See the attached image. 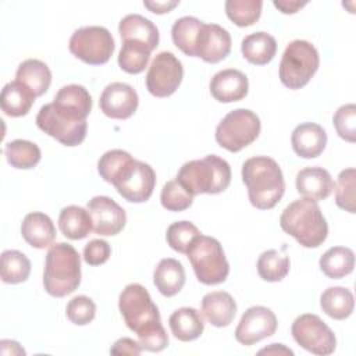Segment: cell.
Listing matches in <instances>:
<instances>
[{"label":"cell","instance_id":"cell-8","mask_svg":"<svg viewBox=\"0 0 356 356\" xmlns=\"http://www.w3.org/2000/svg\"><path fill=\"white\" fill-rule=\"evenodd\" d=\"M261 122L256 113L248 108L229 111L216 128L217 143L228 152L236 153L254 142L260 134Z\"/></svg>","mask_w":356,"mask_h":356},{"label":"cell","instance_id":"cell-10","mask_svg":"<svg viewBox=\"0 0 356 356\" xmlns=\"http://www.w3.org/2000/svg\"><path fill=\"white\" fill-rule=\"evenodd\" d=\"M291 332L298 345L314 355H331L337 348L335 334L317 314L298 316L292 323Z\"/></svg>","mask_w":356,"mask_h":356},{"label":"cell","instance_id":"cell-20","mask_svg":"<svg viewBox=\"0 0 356 356\" xmlns=\"http://www.w3.org/2000/svg\"><path fill=\"white\" fill-rule=\"evenodd\" d=\"M291 143L299 157L314 159L325 149L327 134L324 128L316 122H302L293 129Z\"/></svg>","mask_w":356,"mask_h":356},{"label":"cell","instance_id":"cell-28","mask_svg":"<svg viewBox=\"0 0 356 356\" xmlns=\"http://www.w3.org/2000/svg\"><path fill=\"white\" fill-rule=\"evenodd\" d=\"M241 50L249 63L264 65L274 58L277 53V40L267 32H254L242 39Z\"/></svg>","mask_w":356,"mask_h":356},{"label":"cell","instance_id":"cell-7","mask_svg":"<svg viewBox=\"0 0 356 356\" xmlns=\"http://www.w3.org/2000/svg\"><path fill=\"white\" fill-rule=\"evenodd\" d=\"M320 57L317 49L307 40H292L284 50L280 63V79L289 89H300L317 72Z\"/></svg>","mask_w":356,"mask_h":356},{"label":"cell","instance_id":"cell-1","mask_svg":"<svg viewBox=\"0 0 356 356\" xmlns=\"http://www.w3.org/2000/svg\"><path fill=\"white\" fill-rule=\"evenodd\" d=\"M118 309L127 327L138 335L142 349L160 352L168 345L157 306L140 284H128L118 298Z\"/></svg>","mask_w":356,"mask_h":356},{"label":"cell","instance_id":"cell-35","mask_svg":"<svg viewBox=\"0 0 356 356\" xmlns=\"http://www.w3.org/2000/svg\"><path fill=\"white\" fill-rule=\"evenodd\" d=\"M0 274L6 284L25 282L31 274V261L19 250H4L1 253Z\"/></svg>","mask_w":356,"mask_h":356},{"label":"cell","instance_id":"cell-46","mask_svg":"<svg viewBox=\"0 0 356 356\" xmlns=\"http://www.w3.org/2000/svg\"><path fill=\"white\" fill-rule=\"evenodd\" d=\"M142 346L139 345V342L134 341L132 338H120L118 341L114 342V345L110 349L111 355H140L142 352Z\"/></svg>","mask_w":356,"mask_h":356},{"label":"cell","instance_id":"cell-12","mask_svg":"<svg viewBox=\"0 0 356 356\" xmlns=\"http://www.w3.org/2000/svg\"><path fill=\"white\" fill-rule=\"evenodd\" d=\"M117 192L128 202L143 203L149 200L156 185V172L145 161L135 160L120 174L113 184Z\"/></svg>","mask_w":356,"mask_h":356},{"label":"cell","instance_id":"cell-27","mask_svg":"<svg viewBox=\"0 0 356 356\" xmlns=\"http://www.w3.org/2000/svg\"><path fill=\"white\" fill-rule=\"evenodd\" d=\"M168 325H170L172 335L182 342H189V341L197 339L204 330L203 317L193 307L177 309L170 316Z\"/></svg>","mask_w":356,"mask_h":356},{"label":"cell","instance_id":"cell-31","mask_svg":"<svg viewBox=\"0 0 356 356\" xmlns=\"http://www.w3.org/2000/svg\"><path fill=\"white\" fill-rule=\"evenodd\" d=\"M35 96L18 81H11L1 89L0 104L4 114L10 117H22L29 113Z\"/></svg>","mask_w":356,"mask_h":356},{"label":"cell","instance_id":"cell-26","mask_svg":"<svg viewBox=\"0 0 356 356\" xmlns=\"http://www.w3.org/2000/svg\"><path fill=\"white\" fill-rule=\"evenodd\" d=\"M153 282L161 295L167 298L177 295L185 284L184 266L172 257L161 259L154 268Z\"/></svg>","mask_w":356,"mask_h":356},{"label":"cell","instance_id":"cell-3","mask_svg":"<svg viewBox=\"0 0 356 356\" xmlns=\"http://www.w3.org/2000/svg\"><path fill=\"white\" fill-rule=\"evenodd\" d=\"M280 225L303 248H317L328 235V225L320 206L306 197L293 200L284 209Z\"/></svg>","mask_w":356,"mask_h":356},{"label":"cell","instance_id":"cell-2","mask_svg":"<svg viewBox=\"0 0 356 356\" xmlns=\"http://www.w3.org/2000/svg\"><path fill=\"white\" fill-rule=\"evenodd\" d=\"M242 181L252 206L273 209L284 196L285 181L278 163L267 156H254L242 164Z\"/></svg>","mask_w":356,"mask_h":356},{"label":"cell","instance_id":"cell-18","mask_svg":"<svg viewBox=\"0 0 356 356\" xmlns=\"http://www.w3.org/2000/svg\"><path fill=\"white\" fill-rule=\"evenodd\" d=\"M249 90L248 76L235 68L216 72L210 81V93L220 103L242 100Z\"/></svg>","mask_w":356,"mask_h":356},{"label":"cell","instance_id":"cell-34","mask_svg":"<svg viewBox=\"0 0 356 356\" xmlns=\"http://www.w3.org/2000/svg\"><path fill=\"white\" fill-rule=\"evenodd\" d=\"M4 154L7 163L18 170L33 168L42 157L40 149L36 143L25 139H15L6 143Z\"/></svg>","mask_w":356,"mask_h":356},{"label":"cell","instance_id":"cell-36","mask_svg":"<svg viewBox=\"0 0 356 356\" xmlns=\"http://www.w3.org/2000/svg\"><path fill=\"white\" fill-rule=\"evenodd\" d=\"M289 257L278 250L270 249L263 252L257 259V273L261 280L278 282L289 273Z\"/></svg>","mask_w":356,"mask_h":356},{"label":"cell","instance_id":"cell-11","mask_svg":"<svg viewBox=\"0 0 356 356\" xmlns=\"http://www.w3.org/2000/svg\"><path fill=\"white\" fill-rule=\"evenodd\" d=\"M184 78L182 63L171 51H160L146 74V88L156 97L171 96Z\"/></svg>","mask_w":356,"mask_h":356},{"label":"cell","instance_id":"cell-38","mask_svg":"<svg viewBox=\"0 0 356 356\" xmlns=\"http://www.w3.org/2000/svg\"><path fill=\"white\" fill-rule=\"evenodd\" d=\"M261 0H227L225 14L238 26L253 25L261 14Z\"/></svg>","mask_w":356,"mask_h":356},{"label":"cell","instance_id":"cell-24","mask_svg":"<svg viewBox=\"0 0 356 356\" xmlns=\"http://www.w3.org/2000/svg\"><path fill=\"white\" fill-rule=\"evenodd\" d=\"M120 36L124 40H135L147 46L152 51L159 44V29L147 18L140 14L125 15L118 25Z\"/></svg>","mask_w":356,"mask_h":356},{"label":"cell","instance_id":"cell-49","mask_svg":"<svg viewBox=\"0 0 356 356\" xmlns=\"http://www.w3.org/2000/svg\"><path fill=\"white\" fill-rule=\"evenodd\" d=\"M259 355H293V352L282 343H271L268 348L259 350Z\"/></svg>","mask_w":356,"mask_h":356},{"label":"cell","instance_id":"cell-44","mask_svg":"<svg viewBox=\"0 0 356 356\" xmlns=\"http://www.w3.org/2000/svg\"><path fill=\"white\" fill-rule=\"evenodd\" d=\"M332 122L342 139L350 143L356 140V106L353 103L341 106L335 111Z\"/></svg>","mask_w":356,"mask_h":356},{"label":"cell","instance_id":"cell-45","mask_svg":"<svg viewBox=\"0 0 356 356\" xmlns=\"http://www.w3.org/2000/svg\"><path fill=\"white\" fill-rule=\"evenodd\" d=\"M111 248L104 239H92L83 248V260L89 266H100L108 260Z\"/></svg>","mask_w":356,"mask_h":356},{"label":"cell","instance_id":"cell-5","mask_svg":"<svg viewBox=\"0 0 356 356\" xmlns=\"http://www.w3.org/2000/svg\"><path fill=\"white\" fill-rule=\"evenodd\" d=\"M175 179L192 196L200 193L216 195L228 188L231 167L224 159L207 154L200 160H191L182 164Z\"/></svg>","mask_w":356,"mask_h":356},{"label":"cell","instance_id":"cell-48","mask_svg":"<svg viewBox=\"0 0 356 356\" xmlns=\"http://www.w3.org/2000/svg\"><path fill=\"white\" fill-rule=\"evenodd\" d=\"M307 1H292V0H274V7H277L284 14H295L299 8L306 6Z\"/></svg>","mask_w":356,"mask_h":356},{"label":"cell","instance_id":"cell-42","mask_svg":"<svg viewBox=\"0 0 356 356\" xmlns=\"http://www.w3.org/2000/svg\"><path fill=\"white\" fill-rule=\"evenodd\" d=\"M355 168L349 167L339 172L335 185V203L339 209L355 213Z\"/></svg>","mask_w":356,"mask_h":356},{"label":"cell","instance_id":"cell-39","mask_svg":"<svg viewBox=\"0 0 356 356\" xmlns=\"http://www.w3.org/2000/svg\"><path fill=\"white\" fill-rule=\"evenodd\" d=\"M134 161V157L121 149H114L106 152L97 161V171L100 177L108 182L114 184V181L120 177V174Z\"/></svg>","mask_w":356,"mask_h":356},{"label":"cell","instance_id":"cell-16","mask_svg":"<svg viewBox=\"0 0 356 356\" xmlns=\"http://www.w3.org/2000/svg\"><path fill=\"white\" fill-rule=\"evenodd\" d=\"M139 97L136 90L124 82L108 83L99 99L103 114L114 120H127L138 108Z\"/></svg>","mask_w":356,"mask_h":356},{"label":"cell","instance_id":"cell-30","mask_svg":"<svg viewBox=\"0 0 356 356\" xmlns=\"http://www.w3.org/2000/svg\"><path fill=\"white\" fill-rule=\"evenodd\" d=\"M58 227L68 239H83L93 229L92 217L83 207L71 204L64 207L58 216Z\"/></svg>","mask_w":356,"mask_h":356},{"label":"cell","instance_id":"cell-17","mask_svg":"<svg viewBox=\"0 0 356 356\" xmlns=\"http://www.w3.org/2000/svg\"><path fill=\"white\" fill-rule=\"evenodd\" d=\"M51 104L60 115L71 121H86L92 111V97L88 89L76 83L58 89Z\"/></svg>","mask_w":356,"mask_h":356},{"label":"cell","instance_id":"cell-43","mask_svg":"<svg viewBox=\"0 0 356 356\" xmlns=\"http://www.w3.org/2000/svg\"><path fill=\"white\" fill-rule=\"evenodd\" d=\"M65 314L68 320L75 325H86L96 316V305L90 298L78 295L68 302Z\"/></svg>","mask_w":356,"mask_h":356},{"label":"cell","instance_id":"cell-15","mask_svg":"<svg viewBox=\"0 0 356 356\" xmlns=\"http://www.w3.org/2000/svg\"><path fill=\"white\" fill-rule=\"evenodd\" d=\"M86 210L92 217L93 231L97 235H117L125 227V210L114 199L108 196L92 197L86 204Z\"/></svg>","mask_w":356,"mask_h":356},{"label":"cell","instance_id":"cell-19","mask_svg":"<svg viewBox=\"0 0 356 356\" xmlns=\"http://www.w3.org/2000/svg\"><path fill=\"white\" fill-rule=\"evenodd\" d=\"M231 51L229 32L217 24H204L197 42L196 57L206 63H218Z\"/></svg>","mask_w":356,"mask_h":356},{"label":"cell","instance_id":"cell-23","mask_svg":"<svg viewBox=\"0 0 356 356\" xmlns=\"http://www.w3.org/2000/svg\"><path fill=\"white\" fill-rule=\"evenodd\" d=\"M202 313L211 325L227 327L236 314V303L228 292H209L202 299Z\"/></svg>","mask_w":356,"mask_h":356},{"label":"cell","instance_id":"cell-32","mask_svg":"<svg viewBox=\"0 0 356 356\" xmlns=\"http://www.w3.org/2000/svg\"><path fill=\"white\" fill-rule=\"evenodd\" d=\"M320 306L331 318L345 320L353 312V293L345 286H330L321 293Z\"/></svg>","mask_w":356,"mask_h":356},{"label":"cell","instance_id":"cell-47","mask_svg":"<svg viewBox=\"0 0 356 356\" xmlns=\"http://www.w3.org/2000/svg\"><path fill=\"white\" fill-rule=\"evenodd\" d=\"M179 1H143V6L147 7L154 14H164L178 6Z\"/></svg>","mask_w":356,"mask_h":356},{"label":"cell","instance_id":"cell-13","mask_svg":"<svg viewBox=\"0 0 356 356\" xmlns=\"http://www.w3.org/2000/svg\"><path fill=\"white\" fill-rule=\"evenodd\" d=\"M36 125L40 131L54 138L64 146H76L86 136V121H71L60 115L51 103L40 107L36 115Z\"/></svg>","mask_w":356,"mask_h":356},{"label":"cell","instance_id":"cell-14","mask_svg":"<svg viewBox=\"0 0 356 356\" xmlns=\"http://www.w3.org/2000/svg\"><path fill=\"white\" fill-rule=\"evenodd\" d=\"M277 317L271 309L252 306L242 314L235 330V339L242 345L250 346L271 337L277 330Z\"/></svg>","mask_w":356,"mask_h":356},{"label":"cell","instance_id":"cell-6","mask_svg":"<svg viewBox=\"0 0 356 356\" xmlns=\"http://www.w3.org/2000/svg\"><path fill=\"white\" fill-rule=\"evenodd\" d=\"M186 256L196 278L204 285H217L227 280L229 264L221 243L207 235L199 234L191 243Z\"/></svg>","mask_w":356,"mask_h":356},{"label":"cell","instance_id":"cell-4","mask_svg":"<svg viewBox=\"0 0 356 356\" xmlns=\"http://www.w3.org/2000/svg\"><path fill=\"white\" fill-rule=\"evenodd\" d=\"M81 284V257L76 249L65 242L54 243L49 248L43 286L54 298H63L72 293Z\"/></svg>","mask_w":356,"mask_h":356},{"label":"cell","instance_id":"cell-22","mask_svg":"<svg viewBox=\"0 0 356 356\" xmlns=\"http://www.w3.org/2000/svg\"><path fill=\"white\" fill-rule=\"evenodd\" d=\"M21 234L25 242L32 248L44 249L53 243L56 238V227L47 214L32 211L22 220Z\"/></svg>","mask_w":356,"mask_h":356},{"label":"cell","instance_id":"cell-21","mask_svg":"<svg viewBox=\"0 0 356 356\" xmlns=\"http://www.w3.org/2000/svg\"><path fill=\"white\" fill-rule=\"evenodd\" d=\"M335 188L331 174L323 167H306L296 174L298 192L310 200L327 199Z\"/></svg>","mask_w":356,"mask_h":356},{"label":"cell","instance_id":"cell-33","mask_svg":"<svg viewBox=\"0 0 356 356\" xmlns=\"http://www.w3.org/2000/svg\"><path fill=\"white\" fill-rule=\"evenodd\" d=\"M318 264L321 271L328 278L339 280L353 271L355 254H353V250L349 248L334 246V248H330L320 257Z\"/></svg>","mask_w":356,"mask_h":356},{"label":"cell","instance_id":"cell-37","mask_svg":"<svg viewBox=\"0 0 356 356\" xmlns=\"http://www.w3.org/2000/svg\"><path fill=\"white\" fill-rule=\"evenodd\" d=\"M150 53L152 50L143 43L124 40L118 53V65L128 74H139L147 67Z\"/></svg>","mask_w":356,"mask_h":356},{"label":"cell","instance_id":"cell-41","mask_svg":"<svg viewBox=\"0 0 356 356\" xmlns=\"http://www.w3.org/2000/svg\"><path fill=\"white\" fill-rule=\"evenodd\" d=\"M160 200L161 206L168 211H184L193 203V196L177 179H172L164 184Z\"/></svg>","mask_w":356,"mask_h":356},{"label":"cell","instance_id":"cell-29","mask_svg":"<svg viewBox=\"0 0 356 356\" xmlns=\"http://www.w3.org/2000/svg\"><path fill=\"white\" fill-rule=\"evenodd\" d=\"M204 22L196 17L185 15L178 18L171 28V38L174 44L186 56L196 57L197 42Z\"/></svg>","mask_w":356,"mask_h":356},{"label":"cell","instance_id":"cell-25","mask_svg":"<svg viewBox=\"0 0 356 356\" xmlns=\"http://www.w3.org/2000/svg\"><path fill=\"white\" fill-rule=\"evenodd\" d=\"M15 81L22 83L35 97H39L46 93L50 86L51 72L43 61L28 58L18 65Z\"/></svg>","mask_w":356,"mask_h":356},{"label":"cell","instance_id":"cell-40","mask_svg":"<svg viewBox=\"0 0 356 356\" xmlns=\"http://www.w3.org/2000/svg\"><path fill=\"white\" fill-rule=\"evenodd\" d=\"M200 234L197 227L191 221H175L167 228L165 239L171 249L179 253L188 252L192 241Z\"/></svg>","mask_w":356,"mask_h":356},{"label":"cell","instance_id":"cell-9","mask_svg":"<svg viewBox=\"0 0 356 356\" xmlns=\"http://www.w3.org/2000/svg\"><path fill=\"white\" fill-rule=\"evenodd\" d=\"M70 51L90 65L106 64L114 51V39L104 26L90 25L76 29L70 38Z\"/></svg>","mask_w":356,"mask_h":356}]
</instances>
